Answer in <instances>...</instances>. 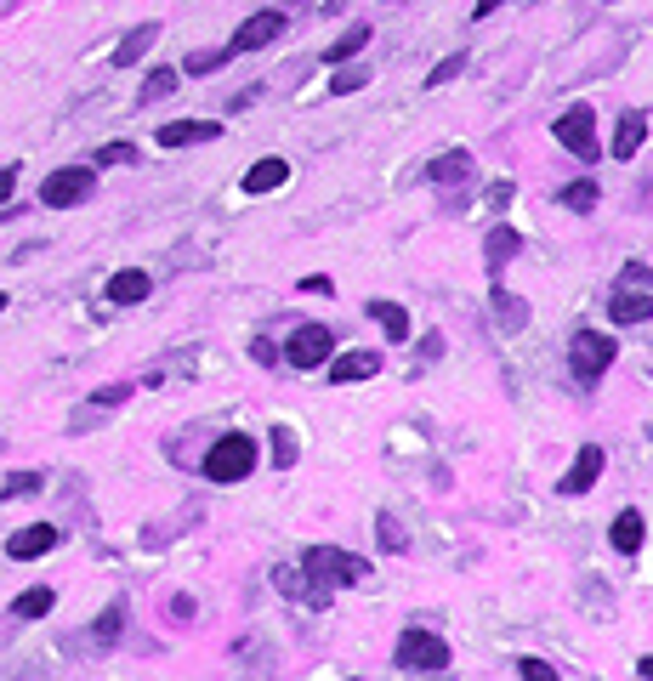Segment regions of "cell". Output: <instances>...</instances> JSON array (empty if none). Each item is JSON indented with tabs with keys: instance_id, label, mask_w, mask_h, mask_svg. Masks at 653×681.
<instances>
[{
	"instance_id": "cell-30",
	"label": "cell",
	"mask_w": 653,
	"mask_h": 681,
	"mask_svg": "<svg viewBox=\"0 0 653 681\" xmlns=\"http://www.w3.org/2000/svg\"><path fill=\"white\" fill-rule=\"evenodd\" d=\"M273 466H296V437L284 426H273Z\"/></svg>"
},
{
	"instance_id": "cell-13",
	"label": "cell",
	"mask_w": 653,
	"mask_h": 681,
	"mask_svg": "<svg viewBox=\"0 0 653 681\" xmlns=\"http://www.w3.org/2000/svg\"><path fill=\"white\" fill-rule=\"evenodd\" d=\"M52 545H57V528L52 523H35V528H18L6 551H12V562H35V557H46Z\"/></svg>"
},
{
	"instance_id": "cell-23",
	"label": "cell",
	"mask_w": 653,
	"mask_h": 681,
	"mask_svg": "<svg viewBox=\"0 0 653 681\" xmlns=\"http://www.w3.org/2000/svg\"><path fill=\"white\" fill-rule=\"evenodd\" d=\"M614 545L625 551V557L642 545V511H619V517H614Z\"/></svg>"
},
{
	"instance_id": "cell-40",
	"label": "cell",
	"mask_w": 653,
	"mask_h": 681,
	"mask_svg": "<svg viewBox=\"0 0 653 681\" xmlns=\"http://www.w3.org/2000/svg\"><path fill=\"white\" fill-rule=\"evenodd\" d=\"M506 199H512V182H495L489 188V210H506Z\"/></svg>"
},
{
	"instance_id": "cell-36",
	"label": "cell",
	"mask_w": 653,
	"mask_h": 681,
	"mask_svg": "<svg viewBox=\"0 0 653 681\" xmlns=\"http://www.w3.org/2000/svg\"><path fill=\"white\" fill-rule=\"evenodd\" d=\"M364 80H370V74H347V69H341V74H330V91H336V97H347V91H358V86H364Z\"/></svg>"
},
{
	"instance_id": "cell-14",
	"label": "cell",
	"mask_w": 653,
	"mask_h": 681,
	"mask_svg": "<svg viewBox=\"0 0 653 681\" xmlns=\"http://www.w3.org/2000/svg\"><path fill=\"white\" fill-rule=\"evenodd\" d=\"M154 40H159V23H137V29H131L120 46H114V69H131V63H142Z\"/></svg>"
},
{
	"instance_id": "cell-37",
	"label": "cell",
	"mask_w": 653,
	"mask_h": 681,
	"mask_svg": "<svg viewBox=\"0 0 653 681\" xmlns=\"http://www.w3.org/2000/svg\"><path fill=\"white\" fill-rule=\"evenodd\" d=\"M120 636V608H108L103 619H97V642H114Z\"/></svg>"
},
{
	"instance_id": "cell-32",
	"label": "cell",
	"mask_w": 653,
	"mask_h": 681,
	"mask_svg": "<svg viewBox=\"0 0 653 681\" xmlns=\"http://www.w3.org/2000/svg\"><path fill=\"white\" fill-rule=\"evenodd\" d=\"M131 159H137L131 142H108V148H97V165H131Z\"/></svg>"
},
{
	"instance_id": "cell-31",
	"label": "cell",
	"mask_w": 653,
	"mask_h": 681,
	"mask_svg": "<svg viewBox=\"0 0 653 681\" xmlns=\"http://www.w3.org/2000/svg\"><path fill=\"white\" fill-rule=\"evenodd\" d=\"M375 534H381V545H387V551H404V528H398V517H375Z\"/></svg>"
},
{
	"instance_id": "cell-45",
	"label": "cell",
	"mask_w": 653,
	"mask_h": 681,
	"mask_svg": "<svg viewBox=\"0 0 653 681\" xmlns=\"http://www.w3.org/2000/svg\"><path fill=\"white\" fill-rule=\"evenodd\" d=\"M0 313H6V296H0Z\"/></svg>"
},
{
	"instance_id": "cell-3",
	"label": "cell",
	"mask_w": 653,
	"mask_h": 681,
	"mask_svg": "<svg viewBox=\"0 0 653 681\" xmlns=\"http://www.w3.org/2000/svg\"><path fill=\"white\" fill-rule=\"evenodd\" d=\"M443 664H449V642H443V636H432V630H404V636H398V670L432 676Z\"/></svg>"
},
{
	"instance_id": "cell-35",
	"label": "cell",
	"mask_w": 653,
	"mask_h": 681,
	"mask_svg": "<svg viewBox=\"0 0 653 681\" xmlns=\"http://www.w3.org/2000/svg\"><path fill=\"white\" fill-rule=\"evenodd\" d=\"M517 676H529V681H557V670H551L546 659H517Z\"/></svg>"
},
{
	"instance_id": "cell-9",
	"label": "cell",
	"mask_w": 653,
	"mask_h": 681,
	"mask_svg": "<svg viewBox=\"0 0 653 681\" xmlns=\"http://www.w3.org/2000/svg\"><path fill=\"white\" fill-rule=\"evenodd\" d=\"M273 585H279L284 596H296V602H307V608H330V585H318L307 568H273Z\"/></svg>"
},
{
	"instance_id": "cell-34",
	"label": "cell",
	"mask_w": 653,
	"mask_h": 681,
	"mask_svg": "<svg viewBox=\"0 0 653 681\" xmlns=\"http://www.w3.org/2000/svg\"><path fill=\"white\" fill-rule=\"evenodd\" d=\"M125 398H131V386H97V392H91V403H97V409H114V403H125Z\"/></svg>"
},
{
	"instance_id": "cell-19",
	"label": "cell",
	"mask_w": 653,
	"mask_h": 681,
	"mask_svg": "<svg viewBox=\"0 0 653 681\" xmlns=\"http://www.w3.org/2000/svg\"><path fill=\"white\" fill-rule=\"evenodd\" d=\"M517 250H523V239H517V227H495L489 239H483V256H489V273H500V267L512 262Z\"/></svg>"
},
{
	"instance_id": "cell-26",
	"label": "cell",
	"mask_w": 653,
	"mask_h": 681,
	"mask_svg": "<svg viewBox=\"0 0 653 681\" xmlns=\"http://www.w3.org/2000/svg\"><path fill=\"white\" fill-rule=\"evenodd\" d=\"M177 80H182L177 69H154L148 80H142V103H159V97H171V91H177Z\"/></svg>"
},
{
	"instance_id": "cell-15",
	"label": "cell",
	"mask_w": 653,
	"mask_h": 681,
	"mask_svg": "<svg viewBox=\"0 0 653 681\" xmlns=\"http://www.w3.org/2000/svg\"><path fill=\"white\" fill-rule=\"evenodd\" d=\"M290 182V159H256L245 171V193H273Z\"/></svg>"
},
{
	"instance_id": "cell-6",
	"label": "cell",
	"mask_w": 653,
	"mask_h": 681,
	"mask_svg": "<svg viewBox=\"0 0 653 681\" xmlns=\"http://www.w3.org/2000/svg\"><path fill=\"white\" fill-rule=\"evenodd\" d=\"M330 352H336V335L324 330V324H301V330H290L279 358L296 369H318V364H330Z\"/></svg>"
},
{
	"instance_id": "cell-20",
	"label": "cell",
	"mask_w": 653,
	"mask_h": 681,
	"mask_svg": "<svg viewBox=\"0 0 653 681\" xmlns=\"http://www.w3.org/2000/svg\"><path fill=\"white\" fill-rule=\"evenodd\" d=\"M426 176H432V182H460V176H472V154H466V148H449V154H438L426 165Z\"/></svg>"
},
{
	"instance_id": "cell-41",
	"label": "cell",
	"mask_w": 653,
	"mask_h": 681,
	"mask_svg": "<svg viewBox=\"0 0 653 681\" xmlns=\"http://www.w3.org/2000/svg\"><path fill=\"white\" fill-rule=\"evenodd\" d=\"M301 290H313V296H330V279H324V273H313V279H301Z\"/></svg>"
},
{
	"instance_id": "cell-43",
	"label": "cell",
	"mask_w": 653,
	"mask_h": 681,
	"mask_svg": "<svg viewBox=\"0 0 653 681\" xmlns=\"http://www.w3.org/2000/svg\"><path fill=\"white\" fill-rule=\"evenodd\" d=\"M500 6H512V0H477V23L489 18V12H500Z\"/></svg>"
},
{
	"instance_id": "cell-8",
	"label": "cell",
	"mask_w": 653,
	"mask_h": 681,
	"mask_svg": "<svg viewBox=\"0 0 653 681\" xmlns=\"http://www.w3.org/2000/svg\"><path fill=\"white\" fill-rule=\"evenodd\" d=\"M284 35V12H256V18L239 23V35L228 40V52H256V46H267V40H279Z\"/></svg>"
},
{
	"instance_id": "cell-28",
	"label": "cell",
	"mask_w": 653,
	"mask_h": 681,
	"mask_svg": "<svg viewBox=\"0 0 653 681\" xmlns=\"http://www.w3.org/2000/svg\"><path fill=\"white\" fill-rule=\"evenodd\" d=\"M228 46H222V52H194V57H188V63H182V74H216V69H222V63H228Z\"/></svg>"
},
{
	"instance_id": "cell-16",
	"label": "cell",
	"mask_w": 653,
	"mask_h": 681,
	"mask_svg": "<svg viewBox=\"0 0 653 681\" xmlns=\"http://www.w3.org/2000/svg\"><path fill=\"white\" fill-rule=\"evenodd\" d=\"M648 142V114H619L614 125V159H636V148Z\"/></svg>"
},
{
	"instance_id": "cell-10",
	"label": "cell",
	"mask_w": 653,
	"mask_h": 681,
	"mask_svg": "<svg viewBox=\"0 0 653 681\" xmlns=\"http://www.w3.org/2000/svg\"><path fill=\"white\" fill-rule=\"evenodd\" d=\"M602 466H608V454H602L597 443H585L580 460L568 466V477L557 483V489H563V494H591V489H597V477H602Z\"/></svg>"
},
{
	"instance_id": "cell-21",
	"label": "cell",
	"mask_w": 653,
	"mask_h": 681,
	"mask_svg": "<svg viewBox=\"0 0 653 681\" xmlns=\"http://www.w3.org/2000/svg\"><path fill=\"white\" fill-rule=\"evenodd\" d=\"M370 318L387 330V341H409V313L398 301H370Z\"/></svg>"
},
{
	"instance_id": "cell-44",
	"label": "cell",
	"mask_w": 653,
	"mask_h": 681,
	"mask_svg": "<svg viewBox=\"0 0 653 681\" xmlns=\"http://www.w3.org/2000/svg\"><path fill=\"white\" fill-rule=\"evenodd\" d=\"M636 676H648V681H653V659H642V664H636Z\"/></svg>"
},
{
	"instance_id": "cell-18",
	"label": "cell",
	"mask_w": 653,
	"mask_h": 681,
	"mask_svg": "<svg viewBox=\"0 0 653 681\" xmlns=\"http://www.w3.org/2000/svg\"><path fill=\"white\" fill-rule=\"evenodd\" d=\"M375 369H381V358H375V352H347V358H336V364H330V381H336V386L370 381Z\"/></svg>"
},
{
	"instance_id": "cell-39",
	"label": "cell",
	"mask_w": 653,
	"mask_h": 681,
	"mask_svg": "<svg viewBox=\"0 0 653 681\" xmlns=\"http://www.w3.org/2000/svg\"><path fill=\"white\" fill-rule=\"evenodd\" d=\"M250 358H256V364H273V358H279V347H273V341H250Z\"/></svg>"
},
{
	"instance_id": "cell-29",
	"label": "cell",
	"mask_w": 653,
	"mask_h": 681,
	"mask_svg": "<svg viewBox=\"0 0 653 681\" xmlns=\"http://www.w3.org/2000/svg\"><path fill=\"white\" fill-rule=\"evenodd\" d=\"M460 69H466V52H455V57H443L438 69L426 74V91H438V86H449V80H455Z\"/></svg>"
},
{
	"instance_id": "cell-17",
	"label": "cell",
	"mask_w": 653,
	"mask_h": 681,
	"mask_svg": "<svg viewBox=\"0 0 653 681\" xmlns=\"http://www.w3.org/2000/svg\"><path fill=\"white\" fill-rule=\"evenodd\" d=\"M608 318H614V324H648L653 296H642V290H619V296L608 301Z\"/></svg>"
},
{
	"instance_id": "cell-27",
	"label": "cell",
	"mask_w": 653,
	"mask_h": 681,
	"mask_svg": "<svg viewBox=\"0 0 653 681\" xmlns=\"http://www.w3.org/2000/svg\"><path fill=\"white\" fill-rule=\"evenodd\" d=\"M563 205H568V210H591V205H597V182H591V176L568 182V188H563Z\"/></svg>"
},
{
	"instance_id": "cell-11",
	"label": "cell",
	"mask_w": 653,
	"mask_h": 681,
	"mask_svg": "<svg viewBox=\"0 0 653 681\" xmlns=\"http://www.w3.org/2000/svg\"><path fill=\"white\" fill-rule=\"evenodd\" d=\"M148 290H154V279H148L142 267H120V273L108 279L103 296L114 301V307H137V301H148Z\"/></svg>"
},
{
	"instance_id": "cell-5",
	"label": "cell",
	"mask_w": 653,
	"mask_h": 681,
	"mask_svg": "<svg viewBox=\"0 0 653 681\" xmlns=\"http://www.w3.org/2000/svg\"><path fill=\"white\" fill-rule=\"evenodd\" d=\"M614 358H619V341H608L602 330H580V335H574V347H568V369H574V381H597Z\"/></svg>"
},
{
	"instance_id": "cell-38",
	"label": "cell",
	"mask_w": 653,
	"mask_h": 681,
	"mask_svg": "<svg viewBox=\"0 0 653 681\" xmlns=\"http://www.w3.org/2000/svg\"><path fill=\"white\" fill-rule=\"evenodd\" d=\"M18 193V165H0V199H12Z\"/></svg>"
},
{
	"instance_id": "cell-24",
	"label": "cell",
	"mask_w": 653,
	"mask_h": 681,
	"mask_svg": "<svg viewBox=\"0 0 653 681\" xmlns=\"http://www.w3.org/2000/svg\"><path fill=\"white\" fill-rule=\"evenodd\" d=\"M52 585H35V591H23L18 602H12V613H18V619H40V613H52Z\"/></svg>"
},
{
	"instance_id": "cell-1",
	"label": "cell",
	"mask_w": 653,
	"mask_h": 681,
	"mask_svg": "<svg viewBox=\"0 0 653 681\" xmlns=\"http://www.w3.org/2000/svg\"><path fill=\"white\" fill-rule=\"evenodd\" d=\"M250 472H256V437L250 432L216 437L211 454H205V477H211V483H245Z\"/></svg>"
},
{
	"instance_id": "cell-42",
	"label": "cell",
	"mask_w": 653,
	"mask_h": 681,
	"mask_svg": "<svg viewBox=\"0 0 653 681\" xmlns=\"http://www.w3.org/2000/svg\"><path fill=\"white\" fill-rule=\"evenodd\" d=\"M421 352H426V358H438V352H443V335H438V330L421 335Z\"/></svg>"
},
{
	"instance_id": "cell-4",
	"label": "cell",
	"mask_w": 653,
	"mask_h": 681,
	"mask_svg": "<svg viewBox=\"0 0 653 681\" xmlns=\"http://www.w3.org/2000/svg\"><path fill=\"white\" fill-rule=\"evenodd\" d=\"M91 188H97V171H86V165H63V171H52L46 182H40V205H46V210L86 205Z\"/></svg>"
},
{
	"instance_id": "cell-12",
	"label": "cell",
	"mask_w": 653,
	"mask_h": 681,
	"mask_svg": "<svg viewBox=\"0 0 653 681\" xmlns=\"http://www.w3.org/2000/svg\"><path fill=\"white\" fill-rule=\"evenodd\" d=\"M222 137V125L216 120H171L159 125V148H188V142H216Z\"/></svg>"
},
{
	"instance_id": "cell-2",
	"label": "cell",
	"mask_w": 653,
	"mask_h": 681,
	"mask_svg": "<svg viewBox=\"0 0 653 681\" xmlns=\"http://www.w3.org/2000/svg\"><path fill=\"white\" fill-rule=\"evenodd\" d=\"M301 568H307L318 585H358V579L370 574V562L353 557V551H336V545H313V551L301 557Z\"/></svg>"
},
{
	"instance_id": "cell-25",
	"label": "cell",
	"mask_w": 653,
	"mask_h": 681,
	"mask_svg": "<svg viewBox=\"0 0 653 681\" xmlns=\"http://www.w3.org/2000/svg\"><path fill=\"white\" fill-rule=\"evenodd\" d=\"M495 313H500V324H506V330H523V324H529V307H523L512 290H500V284H495Z\"/></svg>"
},
{
	"instance_id": "cell-22",
	"label": "cell",
	"mask_w": 653,
	"mask_h": 681,
	"mask_svg": "<svg viewBox=\"0 0 653 681\" xmlns=\"http://www.w3.org/2000/svg\"><path fill=\"white\" fill-rule=\"evenodd\" d=\"M364 46H370V23H353L341 40H330V46H324V63H347V57L364 52Z\"/></svg>"
},
{
	"instance_id": "cell-7",
	"label": "cell",
	"mask_w": 653,
	"mask_h": 681,
	"mask_svg": "<svg viewBox=\"0 0 653 681\" xmlns=\"http://www.w3.org/2000/svg\"><path fill=\"white\" fill-rule=\"evenodd\" d=\"M551 131H557V142H563V148H574L580 159H597V114H591L585 103H574L568 114H557V125H551Z\"/></svg>"
},
{
	"instance_id": "cell-33",
	"label": "cell",
	"mask_w": 653,
	"mask_h": 681,
	"mask_svg": "<svg viewBox=\"0 0 653 681\" xmlns=\"http://www.w3.org/2000/svg\"><path fill=\"white\" fill-rule=\"evenodd\" d=\"M0 494H6V500H18V494H40V477H35V472L6 477V489H0Z\"/></svg>"
}]
</instances>
